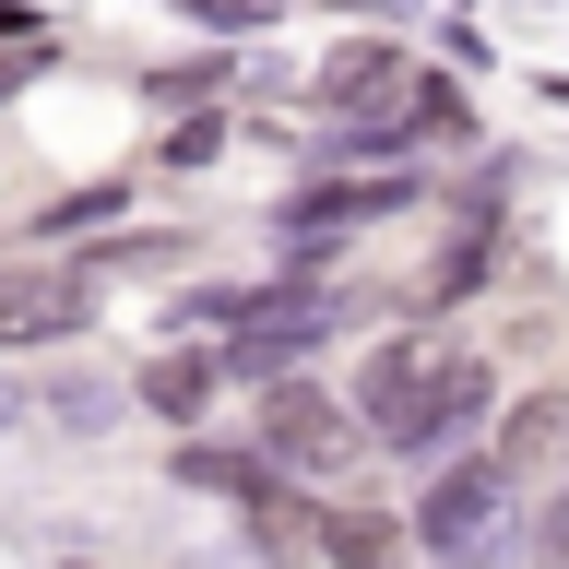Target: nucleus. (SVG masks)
Here are the masks:
<instances>
[{"label":"nucleus","mask_w":569,"mask_h":569,"mask_svg":"<svg viewBox=\"0 0 569 569\" xmlns=\"http://www.w3.org/2000/svg\"><path fill=\"white\" fill-rule=\"evenodd\" d=\"M356 416L380 427L391 451H427V439H451V427L487 416V368H475V356L391 345V356H368V380H356Z\"/></svg>","instance_id":"nucleus-1"},{"label":"nucleus","mask_w":569,"mask_h":569,"mask_svg":"<svg viewBox=\"0 0 569 569\" xmlns=\"http://www.w3.org/2000/svg\"><path fill=\"white\" fill-rule=\"evenodd\" d=\"M261 439H273L284 462H345L356 451V416L320 380H261Z\"/></svg>","instance_id":"nucleus-2"},{"label":"nucleus","mask_w":569,"mask_h":569,"mask_svg":"<svg viewBox=\"0 0 569 569\" xmlns=\"http://www.w3.org/2000/svg\"><path fill=\"white\" fill-rule=\"evenodd\" d=\"M83 273H0V345H60L83 332Z\"/></svg>","instance_id":"nucleus-3"},{"label":"nucleus","mask_w":569,"mask_h":569,"mask_svg":"<svg viewBox=\"0 0 569 569\" xmlns=\"http://www.w3.org/2000/svg\"><path fill=\"white\" fill-rule=\"evenodd\" d=\"M498 475L510 462H451L439 487H427V510H416V533L451 558V546H475V533H498Z\"/></svg>","instance_id":"nucleus-4"},{"label":"nucleus","mask_w":569,"mask_h":569,"mask_svg":"<svg viewBox=\"0 0 569 569\" xmlns=\"http://www.w3.org/2000/svg\"><path fill=\"white\" fill-rule=\"evenodd\" d=\"M391 96H416L391 48H345V60L320 71V107H332V119H391Z\"/></svg>","instance_id":"nucleus-5"},{"label":"nucleus","mask_w":569,"mask_h":569,"mask_svg":"<svg viewBox=\"0 0 569 569\" xmlns=\"http://www.w3.org/2000/svg\"><path fill=\"white\" fill-rule=\"evenodd\" d=\"M391 202H416V190H403V178H368V190H320V202H297L284 226L320 238V226H368V213H391Z\"/></svg>","instance_id":"nucleus-6"},{"label":"nucleus","mask_w":569,"mask_h":569,"mask_svg":"<svg viewBox=\"0 0 569 569\" xmlns=\"http://www.w3.org/2000/svg\"><path fill=\"white\" fill-rule=\"evenodd\" d=\"M320 546H332V569H391V558H403V533H391L380 510H332Z\"/></svg>","instance_id":"nucleus-7"},{"label":"nucleus","mask_w":569,"mask_h":569,"mask_svg":"<svg viewBox=\"0 0 569 569\" xmlns=\"http://www.w3.org/2000/svg\"><path fill=\"white\" fill-rule=\"evenodd\" d=\"M202 391H213L202 356H154V368H142V403H154V416H202Z\"/></svg>","instance_id":"nucleus-8"},{"label":"nucleus","mask_w":569,"mask_h":569,"mask_svg":"<svg viewBox=\"0 0 569 569\" xmlns=\"http://www.w3.org/2000/svg\"><path fill=\"white\" fill-rule=\"evenodd\" d=\"M558 439H569V403H522V416H510V451H498V462L522 475V462H546Z\"/></svg>","instance_id":"nucleus-9"},{"label":"nucleus","mask_w":569,"mask_h":569,"mask_svg":"<svg viewBox=\"0 0 569 569\" xmlns=\"http://www.w3.org/2000/svg\"><path fill=\"white\" fill-rule=\"evenodd\" d=\"M178 569H273V546H261V522H249V533H213V546H190Z\"/></svg>","instance_id":"nucleus-10"},{"label":"nucleus","mask_w":569,"mask_h":569,"mask_svg":"<svg viewBox=\"0 0 569 569\" xmlns=\"http://www.w3.org/2000/svg\"><path fill=\"white\" fill-rule=\"evenodd\" d=\"M48 416H60V427H107V416H119V403H107L96 380H60V391H48Z\"/></svg>","instance_id":"nucleus-11"},{"label":"nucleus","mask_w":569,"mask_h":569,"mask_svg":"<svg viewBox=\"0 0 569 569\" xmlns=\"http://www.w3.org/2000/svg\"><path fill=\"white\" fill-rule=\"evenodd\" d=\"M190 12H213V24H261L273 0H190Z\"/></svg>","instance_id":"nucleus-12"},{"label":"nucleus","mask_w":569,"mask_h":569,"mask_svg":"<svg viewBox=\"0 0 569 569\" xmlns=\"http://www.w3.org/2000/svg\"><path fill=\"white\" fill-rule=\"evenodd\" d=\"M24 71H36V48H12V60H0V96H24Z\"/></svg>","instance_id":"nucleus-13"},{"label":"nucleus","mask_w":569,"mask_h":569,"mask_svg":"<svg viewBox=\"0 0 569 569\" xmlns=\"http://www.w3.org/2000/svg\"><path fill=\"white\" fill-rule=\"evenodd\" d=\"M0 36H36V12H24V0H0Z\"/></svg>","instance_id":"nucleus-14"}]
</instances>
